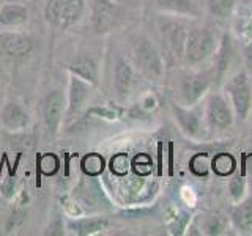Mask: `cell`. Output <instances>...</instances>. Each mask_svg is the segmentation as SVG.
I'll use <instances>...</instances> for the list:
<instances>
[{"instance_id":"obj_21","label":"cell","mask_w":252,"mask_h":236,"mask_svg":"<svg viewBox=\"0 0 252 236\" xmlns=\"http://www.w3.org/2000/svg\"><path fill=\"white\" fill-rule=\"evenodd\" d=\"M211 169L218 177H232L236 170V161L230 153H218L211 161Z\"/></svg>"},{"instance_id":"obj_14","label":"cell","mask_w":252,"mask_h":236,"mask_svg":"<svg viewBox=\"0 0 252 236\" xmlns=\"http://www.w3.org/2000/svg\"><path fill=\"white\" fill-rule=\"evenodd\" d=\"M29 114L18 102H6L0 112V123L10 132H21L29 126Z\"/></svg>"},{"instance_id":"obj_17","label":"cell","mask_w":252,"mask_h":236,"mask_svg":"<svg viewBox=\"0 0 252 236\" xmlns=\"http://www.w3.org/2000/svg\"><path fill=\"white\" fill-rule=\"evenodd\" d=\"M29 10L21 3L6 2L0 6V26L5 27H16L27 22Z\"/></svg>"},{"instance_id":"obj_9","label":"cell","mask_w":252,"mask_h":236,"mask_svg":"<svg viewBox=\"0 0 252 236\" xmlns=\"http://www.w3.org/2000/svg\"><path fill=\"white\" fill-rule=\"evenodd\" d=\"M170 112L180 126L181 132L189 139H200L203 136V112L200 114L195 106L188 107L177 101H170Z\"/></svg>"},{"instance_id":"obj_10","label":"cell","mask_w":252,"mask_h":236,"mask_svg":"<svg viewBox=\"0 0 252 236\" xmlns=\"http://www.w3.org/2000/svg\"><path fill=\"white\" fill-rule=\"evenodd\" d=\"M43 120L46 129L51 136H55L60 129V124L65 114V96L60 90H52L41 101Z\"/></svg>"},{"instance_id":"obj_28","label":"cell","mask_w":252,"mask_h":236,"mask_svg":"<svg viewBox=\"0 0 252 236\" xmlns=\"http://www.w3.org/2000/svg\"><path fill=\"white\" fill-rule=\"evenodd\" d=\"M189 167H191V170L195 173V175H199V177H205L207 175V172H208V159H207V156H200V164H197V161L191 159V162H189Z\"/></svg>"},{"instance_id":"obj_24","label":"cell","mask_w":252,"mask_h":236,"mask_svg":"<svg viewBox=\"0 0 252 236\" xmlns=\"http://www.w3.org/2000/svg\"><path fill=\"white\" fill-rule=\"evenodd\" d=\"M129 170V159L125 153L114 154L110 159V172L115 175H126Z\"/></svg>"},{"instance_id":"obj_3","label":"cell","mask_w":252,"mask_h":236,"mask_svg":"<svg viewBox=\"0 0 252 236\" xmlns=\"http://www.w3.org/2000/svg\"><path fill=\"white\" fill-rule=\"evenodd\" d=\"M213 87L211 71L200 68H186L178 71L175 90H177V102L188 107L197 106L207 96L208 90Z\"/></svg>"},{"instance_id":"obj_13","label":"cell","mask_w":252,"mask_h":236,"mask_svg":"<svg viewBox=\"0 0 252 236\" xmlns=\"http://www.w3.org/2000/svg\"><path fill=\"white\" fill-rule=\"evenodd\" d=\"M33 49V39L22 33H0V52L6 57L21 59Z\"/></svg>"},{"instance_id":"obj_12","label":"cell","mask_w":252,"mask_h":236,"mask_svg":"<svg viewBox=\"0 0 252 236\" xmlns=\"http://www.w3.org/2000/svg\"><path fill=\"white\" fill-rule=\"evenodd\" d=\"M136 66L125 57H118L114 65V88L118 98L126 99L136 84Z\"/></svg>"},{"instance_id":"obj_7","label":"cell","mask_w":252,"mask_h":236,"mask_svg":"<svg viewBox=\"0 0 252 236\" xmlns=\"http://www.w3.org/2000/svg\"><path fill=\"white\" fill-rule=\"evenodd\" d=\"M203 117L205 123L215 131H227L236 123L230 101L222 91H211L207 94Z\"/></svg>"},{"instance_id":"obj_8","label":"cell","mask_w":252,"mask_h":236,"mask_svg":"<svg viewBox=\"0 0 252 236\" xmlns=\"http://www.w3.org/2000/svg\"><path fill=\"white\" fill-rule=\"evenodd\" d=\"M235 61V44L228 33H222L219 38V43L215 54L211 57V76L213 85H222L225 79L230 76V69Z\"/></svg>"},{"instance_id":"obj_23","label":"cell","mask_w":252,"mask_h":236,"mask_svg":"<svg viewBox=\"0 0 252 236\" xmlns=\"http://www.w3.org/2000/svg\"><path fill=\"white\" fill-rule=\"evenodd\" d=\"M82 170L90 177H96L99 173H102V170H104V159H102V156L96 153L87 154L82 159Z\"/></svg>"},{"instance_id":"obj_16","label":"cell","mask_w":252,"mask_h":236,"mask_svg":"<svg viewBox=\"0 0 252 236\" xmlns=\"http://www.w3.org/2000/svg\"><path fill=\"white\" fill-rule=\"evenodd\" d=\"M232 224L243 233H252V197L236 202L230 211Z\"/></svg>"},{"instance_id":"obj_11","label":"cell","mask_w":252,"mask_h":236,"mask_svg":"<svg viewBox=\"0 0 252 236\" xmlns=\"http://www.w3.org/2000/svg\"><path fill=\"white\" fill-rule=\"evenodd\" d=\"M148 5L159 14L180 16L194 21L202 18V8L195 0H148Z\"/></svg>"},{"instance_id":"obj_27","label":"cell","mask_w":252,"mask_h":236,"mask_svg":"<svg viewBox=\"0 0 252 236\" xmlns=\"http://www.w3.org/2000/svg\"><path fill=\"white\" fill-rule=\"evenodd\" d=\"M203 230L207 235H220L224 232V220L222 217H218V216H211L208 217V220L205 222Z\"/></svg>"},{"instance_id":"obj_4","label":"cell","mask_w":252,"mask_h":236,"mask_svg":"<svg viewBox=\"0 0 252 236\" xmlns=\"http://www.w3.org/2000/svg\"><path fill=\"white\" fill-rule=\"evenodd\" d=\"M224 94L230 101L236 123H246L252 112V82L244 69H236L225 79Z\"/></svg>"},{"instance_id":"obj_25","label":"cell","mask_w":252,"mask_h":236,"mask_svg":"<svg viewBox=\"0 0 252 236\" xmlns=\"http://www.w3.org/2000/svg\"><path fill=\"white\" fill-rule=\"evenodd\" d=\"M228 191H230L235 202H240L244 199V192H246V181L243 177L235 175L232 177L230 183H228Z\"/></svg>"},{"instance_id":"obj_5","label":"cell","mask_w":252,"mask_h":236,"mask_svg":"<svg viewBox=\"0 0 252 236\" xmlns=\"http://www.w3.org/2000/svg\"><path fill=\"white\" fill-rule=\"evenodd\" d=\"M194 19L180 18V16L161 14L158 21V31L164 44V49L177 61H183L188 30Z\"/></svg>"},{"instance_id":"obj_1","label":"cell","mask_w":252,"mask_h":236,"mask_svg":"<svg viewBox=\"0 0 252 236\" xmlns=\"http://www.w3.org/2000/svg\"><path fill=\"white\" fill-rule=\"evenodd\" d=\"M219 35L216 31V27L211 24H199L197 21H192L188 30L185 54H183V65L186 68H199L207 60H211L215 54Z\"/></svg>"},{"instance_id":"obj_26","label":"cell","mask_w":252,"mask_h":236,"mask_svg":"<svg viewBox=\"0 0 252 236\" xmlns=\"http://www.w3.org/2000/svg\"><path fill=\"white\" fill-rule=\"evenodd\" d=\"M38 167L39 172L44 173V175H54L59 169V159L55 154H44L39 157L38 161Z\"/></svg>"},{"instance_id":"obj_19","label":"cell","mask_w":252,"mask_h":236,"mask_svg":"<svg viewBox=\"0 0 252 236\" xmlns=\"http://www.w3.org/2000/svg\"><path fill=\"white\" fill-rule=\"evenodd\" d=\"M117 21V11L114 3L99 0L96 3V13H94V24H96L98 31H106L112 29V26Z\"/></svg>"},{"instance_id":"obj_30","label":"cell","mask_w":252,"mask_h":236,"mask_svg":"<svg viewBox=\"0 0 252 236\" xmlns=\"http://www.w3.org/2000/svg\"><path fill=\"white\" fill-rule=\"evenodd\" d=\"M251 136H252V128H251Z\"/></svg>"},{"instance_id":"obj_15","label":"cell","mask_w":252,"mask_h":236,"mask_svg":"<svg viewBox=\"0 0 252 236\" xmlns=\"http://www.w3.org/2000/svg\"><path fill=\"white\" fill-rule=\"evenodd\" d=\"M90 84L77 76L69 77V93H68V110L66 117H73L82 109L85 101L90 96Z\"/></svg>"},{"instance_id":"obj_18","label":"cell","mask_w":252,"mask_h":236,"mask_svg":"<svg viewBox=\"0 0 252 236\" xmlns=\"http://www.w3.org/2000/svg\"><path fill=\"white\" fill-rule=\"evenodd\" d=\"M69 71L74 76L84 79L90 85L98 84V65L92 57H79L73 65L69 66Z\"/></svg>"},{"instance_id":"obj_20","label":"cell","mask_w":252,"mask_h":236,"mask_svg":"<svg viewBox=\"0 0 252 236\" xmlns=\"http://www.w3.org/2000/svg\"><path fill=\"white\" fill-rule=\"evenodd\" d=\"M236 6V0H207L205 10L213 19L225 21L232 16Z\"/></svg>"},{"instance_id":"obj_6","label":"cell","mask_w":252,"mask_h":236,"mask_svg":"<svg viewBox=\"0 0 252 236\" xmlns=\"http://www.w3.org/2000/svg\"><path fill=\"white\" fill-rule=\"evenodd\" d=\"M84 11L85 0H47L44 16L52 27L66 30L81 21Z\"/></svg>"},{"instance_id":"obj_29","label":"cell","mask_w":252,"mask_h":236,"mask_svg":"<svg viewBox=\"0 0 252 236\" xmlns=\"http://www.w3.org/2000/svg\"><path fill=\"white\" fill-rule=\"evenodd\" d=\"M150 165H152V164H150L148 157L145 154H139L136 159H134L132 167L137 173H148L150 172Z\"/></svg>"},{"instance_id":"obj_2","label":"cell","mask_w":252,"mask_h":236,"mask_svg":"<svg viewBox=\"0 0 252 236\" xmlns=\"http://www.w3.org/2000/svg\"><path fill=\"white\" fill-rule=\"evenodd\" d=\"M132 63L137 73L152 82H161L165 74L162 49L147 35H136L131 39Z\"/></svg>"},{"instance_id":"obj_22","label":"cell","mask_w":252,"mask_h":236,"mask_svg":"<svg viewBox=\"0 0 252 236\" xmlns=\"http://www.w3.org/2000/svg\"><path fill=\"white\" fill-rule=\"evenodd\" d=\"M107 224L109 222L106 219H84V220L73 222L71 224V228H73L74 233L77 235H93V233L104 230Z\"/></svg>"}]
</instances>
